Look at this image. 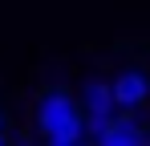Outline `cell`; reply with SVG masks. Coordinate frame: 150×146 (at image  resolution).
<instances>
[{"label":"cell","mask_w":150,"mask_h":146,"mask_svg":"<svg viewBox=\"0 0 150 146\" xmlns=\"http://www.w3.org/2000/svg\"><path fill=\"white\" fill-rule=\"evenodd\" d=\"M0 146H8V138H4V134H0Z\"/></svg>","instance_id":"obj_7"},{"label":"cell","mask_w":150,"mask_h":146,"mask_svg":"<svg viewBox=\"0 0 150 146\" xmlns=\"http://www.w3.org/2000/svg\"><path fill=\"white\" fill-rule=\"evenodd\" d=\"M93 146H146V130L134 122V114H118L114 126H110Z\"/></svg>","instance_id":"obj_4"},{"label":"cell","mask_w":150,"mask_h":146,"mask_svg":"<svg viewBox=\"0 0 150 146\" xmlns=\"http://www.w3.org/2000/svg\"><path fill=\"white\" fill-rule=\"evenodd\" d=\"M21 146H25V142H21Z\"/></svg>","instance_id":"obj_8"},{"label":"cell","mask_w":150,"mask_h":146,"mask_svg":"<svg viewBox=\"0 0 150 146\" xmlns=\"http://www.w3.org/2000/svg\"><path fill=\"white\" fill-rule=\"evenodd\" d=\"M0 134H4V114H0Z\"/></svg>","instance_id":"obj_6"},{"label":"cell","mask_w":150,"mask_h":146,"mask_svg":"<svg viewBox=\"0 0 150 146\" xmlns=\"http://www.w3.org/2000/svg\"><path fill=\"white\" fill-rule=\"evenodd\" d=\"M37 130L49 142H81L85 138V114L81 101L61 85H49L37 97Z\"/></svg>","instance_id":"obj_1"},{"label":"cell","mask_w":150,"mask_h":146,"mask_svg":"<svg viewBox=\"0 0 150 146\" xmlns=\"http://www.w3.org/2000/svg\"><path fill=\"white\" fill-rule=\"evenodd\" d=\"M49 146H93V142H85V138H81V142H49Z\"/></svg>","instance_id":"obj_5"},{"label":"cell","mask_w":150,"mask_h":146,"mask_svg":"<svg viewBox=\"0 0 150 146\" xmlns=\"http://www.w3.org/2000/svg\"><path fill=\"white\" fill-rule=\"evenodd\" d=\"M77 101H81V114H85V138L98 142L101 134L114 126V118H118L114 85H105V81H85V89H81Z\"/></svg>","instance_id":"obj_2"},{"label":"cell","mask_w":150,"mask_h":146,"mask_svg":"<svg viewBox=\"0 0 150 146\" xmlns=\"http://www.w3.org/2000/svg\"><path fill=\"white\" fill-rule=\"evenodd\" d=\"M110 85H114V101H118V110H122V114H134L138 106H146V97H150V77H146L142 69L118 73Z\"/></svg>","instance_id":"obj_3"}]
</instances>
